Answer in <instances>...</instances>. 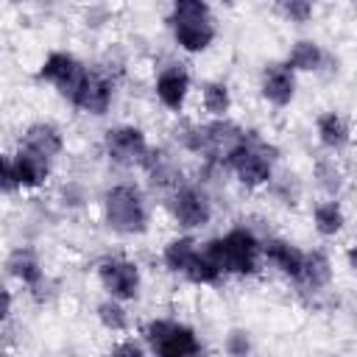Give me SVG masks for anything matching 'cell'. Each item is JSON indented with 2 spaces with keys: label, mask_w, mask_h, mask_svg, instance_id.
<instances>
[{
  "label": "cell",
  "mask_w": 357,
  "mask_h": 357,
  "mask_svg": "<svg viewBox=\"0 0 357 357\" xmlns=\"http://www.w3.org/2000/svg\"><path fill=\"white\" fill-rule=\"evenodd\" d=\"M259 237L245 229V226H231L229 231H223L220 237H212L204 248L209 251V257L218 262V268L223 273H234V276H254L259 271Z\"/></svg>",
  "instance_id": "cell-1"
},
{
  "label": "cell",
  "mask_w": 357,
  "mask_h": 357,
  "mask_svg": "<svg viewBox=\"0 0 357 357\" xmlns=\"http://www.w3.org/2000/svg\"><path fill=\"white\" fill-rule=\"evenodd\" d=\"M103 220L114 234L134 237L148 229V204L137 184L120 181L103 192Z\"/></svg>",
  "instance_id": "cell-2"
},
{
  "label": "cell",
  "mask_w": 357,
  "mask_h": 357,
  "mask_svg": "<svg viewBox=\"0 0 357 357\" xmlns=\"http://www.w3.org/2000/svg\"><path fill=\"white\" fill-rule=\"evenodd\" d=\"M223 165L234 173L243 187L259 190L273 178V148L254 131H245V137L226 153Z\"/></svg>",
  "instance_id": "cell-3"
},
{
  "label": "cell",
  "mask_w": 357,
  "mask_h": 357,
  "mask_svg": "<svg viewBox=\"0 0 357 357\" xmlns=\"http://www.w3.org/2000/svg\"><path fill=\"white\" fill-rule=\"evenodd\" d=\"M145 346L162 357H192L201 354V340L192 326L173 318H153L145 324Z\"/></svg>",
  "instance_id": "cell-4"
},
{
  "label": "cell",
  "mask_w": 357,
  "mask_h": 357,
  "mask_svg": "<svg viewBox=\"0 0 357 357\" xmlns=\"http://www.w3.org/2000/svg\"><path fill=\"white\" fill-rule=\"evenodd\" d=\"M167 209L181 229H204L212 220V198L198 184H176Z\"/></svg>",
  "instance_id": "cell-5"
},
{
  "label": "cell",
  "mask_w": 357,
  "mask_h": 357,
  "mask_svg": "<svg viewBox=\"0 0 357 357\" xmlns=\"http://www.w3.org/2000/svg\"><path fill=\"white\" fill-rule=\"evenodd\" d=\"M103 151H106L109 162H114L120 167H142L151 145L139 126L123 123V126H112L103 134Z\"/></svg>",
  "instance_id": "cell-6"
},
{
  "label": "cell",
  "mask_w": 357,
  "mask_h": 357,
  "mask_svg": "<svg viewBox=\"0 0 357 357\" xmlns=\"http://www.w3.org/2000/svg\"><path fill=\"white\" fill-rule=\"evenodd\" d=\"M95 273H98V282L106 290V296H112L117 301H134L139 296L142 273H139L137 262H131L126 257H106L98 262Z\"/></svg>",
  "instance_id": "cell-7"
},
{
  "label": "cell",
  "mask_w": 357,
  "mask_h": 357,
  "mask_svg": "<svg viewBox=\"0 0 357 357\" xmlns=\"http://www.w3.org/2000/svg\"><path fill=\"white\" fill-rule=\"evenodd\" d=\"M86 73H89V70H86L73 53L53 50V53H47V59L39 64L36 78L45 81V84H50V86H56V92L70 100V98L78 92V86L84 84Z\"/></svg>",
  "instance_id": "cell-8"
},
{
  "label": "cell",
  "mask_w": 357,
  "mask_h": 357,
  "mask_svg": "<svg viewBox=\"0 0 357 357\" xmlns=\"http://www.w3.org/2000/svg\"><path fill=\"white\" fill-rule=\"evenodd\" d=\"M112 100H114V84H112L106 75L92 73V70L86 73V78H84V84L78 86V92L70 98V103H73L78 112L95 114V117L106 114V112L112 109Z\"/></svg>",
  "instance_id": "cell-9"
},
{
  "label": "cell",
  "mask_w": 357,
  "mask_h": 357,
  "mask_svg": "<svg viewBox=\"0 0 357 357\" xmlns=\"http://www.w3.org/2000/svg\"><path fill=\"white\" fill-rule=\"evenodd\" d=\"M190 86H192L190 73L178 64H170V67L159 70V75L153 81V95L167 112H181L190 98Z\"/></svg>",
  "instance_id": "cell-10"
},
{
  "label": "cell",
  "mask_w": 357,
  "mask_h": 357,
  "mask_svg": "<svg viewBox=\"0 0 357 357\" xmlns=\"http://www.w3.org/2000/svg\"><path fill=\"white\" fill-rule=\"evenodd\" d=\"M259 92L276 109L290 106L296 98V73L287 64H268L259 75Z\"/></svg>",
  "instance_id": "cell-11"
},
{
  "label": "cell",
  "mask_w": 357,
  "mask_h": 357,
  "mask_svg": "<svg viewBox=\"0 0 357 357\" xmlns=\"http://www.w3.org/2000/svg\"><path fill=\"white\" fill-rule=\"evenodd\" d=\"M259 251H262V259L268 265H273L282 276L287 279H298L301 273V262H304V251L298 245H293L290 240H282V237H268L259 243Z\"/></svg>",
  "instance_id": "cell-12"
},
{
  "label": "cell",
  "mask_w": 357,
  "mask_h": 357,
  "mask_svg": "<svg viewBox=\"0 0 357 357\" xmlns=\"http://www.w3.org/2000/svg\"><path fill=\"white\" fill-rule=\"evenodd\" d=\"M20 148L33 151L36 156L53 162V159L64 151V134L59 131V126L39 120V123H31V126L25 128V134H22V145H20Z\"/></svg>",
  "instance_id": "cell-13"
},
{
  "label": "cell",
  "mask_w": 357,
  "mask_h": 357,
  "mask_svg": "<svg viewBox=\"0 0 357 357\" xmlns=\"http://www.w3.org/2000/svg\"><path fill=\"white\" fill-rule=\"evenodd\" d=\"M173 39L184 53H204L212 47L218 31H215V20H195V22H170Z\"/></svg>",
  "instance_id": "cell-14"
},
{
  "label": "cell",
  "mask_w": 357,
  "mask_h": 357,
  "mask_svg": "<svg viewBox=\"0 0 357 357\" xmlns=\"http://www.w3.org/2000/svg\"><path fill=\"white\" fill-rule=\"evenodd\" d=\"M11 170H14L17 190H39L47 181V176H50V162L36 156L33 151L20 148L11 156Z\"/></svg>",
  "instance_id": "cell-15"
},
{
  "label": "cell",
  "mask_w": 357,
  "mask_h": 357,
  "mask_svg": "<svg viewBox=\"0 0 357 357\" xmlns=\"http://www.w3.org/2000/svg\"><path fill=\"white\" fill-rule=\"evenodd\" d=\"M6 271L31 290H39V284L45 282V268L31 248H14L6 259Z\"/></svg>",
  "instance_id": "cell-16"
},
{
  "label": "cell",
  "mask_w": 357,
  "mask_h": 357,
  "mask_svg": "<svg viewBox=\"0 0 357 357\" xmlns=\"http://www.w3.org/2000/svg\"><path fill=\"white\" fill-rule=\"evenodd\" d=\"M315 134H318V142L326 151H343L349 145V139H351L349 120L340 112H324V114H318Z\"/></svg>",
  "instance_id": "cell-17"
},
{
  "label": "cell",
  "mask_w": 357,
  "mask_h": 357,
  "mask_svg": "<svg viewBox=\"0 0 357 357\" xmlns=\"http://www.w3.org/2000/svg\"><path fill=\"white\" fill-rule=\"evenodd\" d=\"M304 290H324L332 282V259L324 251H304V262H301V273L296 279Z\"/></svg>",
  "instance_id": "cell-18"
},
{
  "label": "cell",
  "mask_w": 357,
  "mask_h": 357,
  "mask_svg": "<svg viewBox=\"0 0 357 357\" xmlns=\"http://www.w3.org/2000/svg\"><path fill=\"white\" fill-rule=\"evenodd\" d=\"M324 59H326V53H324V47H321L318 42H312V39H298V42H293V47H290L284 64H287L293 73H315V70L324 67Z\"/></svg>",
  "instance_id": "cell-19"
},
{
  "label": "cell",
  "mask_w": 357,
  "mask_h": 357,
  "mask_svg": "<svg viewBox=\"0 0 357 357\" xmlns=\"http://www.w3.org/2000/svg\"><path fill=\"white\" fill-rule=\"evenodd\" d=\"M312 226L321 237H337L346 226V212H343L340 201H335V198L318 201L312 209Z\"/></svg>",
  "instance_id": "cell-20"
},
{
  "label": "cell",
  "mask_w": 357,
  "mask_h": 357,
  "mask_svg": "<svg viewBox=\"0 0 357 357\" xmlns=\"http://www.w3.org/2000/svg\"><path fill=\"white\" fill-rule=\"evenodd\" d=\"M195 251H198L195 237H190V234L173 237V240L162 248V265H165L170 273L181 276V273H184V268L190 265V259H192V254H195Z\"/></svg>",
  "instance_id": "cell-21"
},
{
  "label": "cell",
  "mask_w": 357,
  "mask_h": 357,
  "mask_svg": "<svg viewBox=\"0 0 357 357\" xmlns=\"http://www.w3.org/2000/svg\"><path fill=\"white\" fill-rule=\"evenodd\" d=\"M181 276H184L187 282H192V284H218L220 276H223V271L218 268V262L209 257L206 248H198Z\"/></svg>",
  "instance_id": "cell-22"
},
{
  "label": "cell",
  "mask_w": 357,
  "mask_h": 357,
  "mask_svg": "<svg viewBox=\"0 0 357 357\" xmlns=\"http://www.w3.org/2000/svg\"><path fill=\"white\" fill-rule=\"evenodd\" d=\"M201 106L209 117H226L231 109V92L226 81H206L201 86Z\"/></svg>",
  "instance_id": "cell-23"
},
{
  "label": "cell",
  "mask_w": 357,
  "mask_h": 357,
  "mask_svg": "<svg viewBox=\"0 0 357 357\" xmlns=\"http://www.w3.org/2000/svg\"><path fill=\"white\" fill-rule=\"evenodd\" d=\"M195 20H212V8L206 0H173L170 6V22H195Z\"/></svg>",
  "instance_id": "cell-24"
},
{
  "label": "cell",
  "mask_w": 357,
  "mask_h": 357,
  "mask_svg": "<svg viewBox=\"0 0 357 357\" xmlns=\"http://www.w3.org/2000/svg\"><path fill=\"white\" fill-rule=\"evenodd\" d=\"M98 321H100L109 332H126V329H128V312H126L123 301H117V298H112V296L98 304Z\"/></svg>",
  "instance_id": "cell-25"
},
{
  "label": "cell",
  "mask_w": 357,
  "mask_h": 357,
  "mask_svg": "<svg viewBox=\"0 0 357 357\" xmlns=\"http://www.w3.org/2000/svg\"><path fill=\"white\" fill-rule=\"evenodd\" d=\"M276 11H279L287 22L301 25V22H307V20L312 17L315 3H312V0H276Z\"/></svg>",
  "instance_id": "cell-26"
},
{
  "label": "cell",
  "mask_w": 357,
  "mask_h": 357,
  "mask_svg": "<svg viewBox=\"0 0 357 357\" xmlns=\"http://www.w3.org/2000/svg\"><path fill=\"white\" fill-rule=\"evenodd\" d=\"M318 176H321V184H324V190L326 192H337L340 190V184H343V173H340V167L335 165V162H321L318 165Z\"/></svg>",
  "instance_id": "cell-27"
},
{
  "label": "cell",
  "mask_w": 357,
  "mask_h": 357,
  "mask_svg": "<svg viewBox=\"0 0 357 357\" xmlns=\"http://www.w3.org/2000/svg\"><path fill=\"white\" fill-rule=\"evenodd\" d=\"M17 190V181H14V170H11V159L0 151V195H8Z\"/></svg>",
  "instance_id": "cell-28"
},
{
  "label": "cell",
  "mask_w": 357,
  "mask_h": 357,
  "mask_svg": "<svg viewBox=\"0 0 357 357\" xmlns=\"http://www.w3.org/2000/svg\"><path fill=\"white\" fill-rule=\"evenodd\" d=\"M226 349H229L231 354H245V351H251L248 332H231L229 340H226Z\"/></svg>",
  "instance_id": "cell-29"
},
{
  "label": "cell",
  "mask_w": 357,
  "mask_h": 357,
  "mask_svg": "<svg viewBox=\"0 0 357 357\" xmlns=\"http://www.w3.org/2000/svg\"><path fill=\"white\" fill-rule=\"evenodd\" d=\"M112 351H117V354H134V357H139V354H145V351H148V346H142V343H137V340H126V343H117Z\"/></svg>",
  "instance_id": "cell-30"
},
{
  "label": "cell",
  "mask_w": 357,
  "mask_h": 357,
  "mask_svg": "<svg viewBox=\"0 0 357 357\" xmlns=\"http://www.w3.org/2000/svg\"><path fill=\"white\" fill-rule=\"evenodd\" d=\"M11 307H14V296H11V290H6V287L0 284V324L11 315Z\"/></svg>",
  "instance_id": "cell-31"
},
{
  "label": "cell",
  "mask_w": 357,
  "mask_h": 357,
  "mask_svg": "<svg viewBox=\"0 0 357 357\" xmlns=\"http://www.w3.org/2000/svg\"><path fill=\"white\" fill-rule=\"evenodd\" d=\"M14 3H22V0H14Z\"/></svg>",
  "instance_id": "cell-32"
}]
</instances>
